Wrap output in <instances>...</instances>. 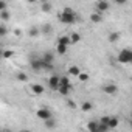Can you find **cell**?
<instances>
[{
	"instance_id": "7402d4cb",
	"label": "cell",
	"mask_w": 132,
	"mask_h": 132,
	"mask_svg": "<svg viewBox=\"0 0 132 132\" xmlns=\"http://www.w3.org/2000/svg\"><path fill=\"white\" fill-rule=\"evenodd\" d=\"M44 124H45L47 129H53V127H56V121H54V118H50V120L44 121Z\"/></svg>"
},
{
	"instance_id": "2e32d148",
	"label": "cell",
	"mask_w": 132,
	"mask_h": 132,
	"mask_svg": "<svg viewBox=\"0 0 132 132\" xmlns=\"http://www.w3.org/2000/svg\"><path fill=\"white\" fill-rule=\"evenodd\" d=\"M40 31H42V34L48 36V34H51V33H53V28H51V25H48V23H44V25L40 27Z\"/></svg>"
},
{
	"instance_id": "cb8c5ba5",
	"label": "cell",
	"mask_w": 132,
	"mask_h": 132,
	"mask_svg": "<svg viewBox=\"0 0 132 132\" xmlns=\"http://www.w3.org/2000/svg\"><path fill=\"white\" fill-rule=\"evenodd\" d=\"M118 39H120V33L115 31V33H110L109 34V42H117Z\"/></svg>"
},
{
	"instance_id": "1f68e13d",
	"label": "cell",
	"mask_w": 132,
	"mask_h": 132,
	"mask_svg": "<svg viewBox=\"0 0 132 132\" xmlns=\"http://www.w3.org/2000/svg\"><path fill=\"white\" fill-rule=\"evenodd\" d=\"M14 34H16V36H20V34H22V31H20V30H14Z\"/></svg>"
},
{
	"instance_id": "8992f818",
	"label": "cell",
	"mask_w": 132,
	"mask_h": 132,
	"mask_svg": "<svg viewBox=\"0 0 132 132\" xmlns=\"http://www.w3.org/2000/svg\"><path fill=\"white\" fill-rule=\"evenodd\" d=\"M48 87L51 89V90H59V87H61V76H57V75H51L50 78H48Z\"/></svg>"
},
{
	"instance_id": "603a6c76",
	"label": "cell",
	"mask_w": 132,
	"mask_h": 132,
	"mask_svg": "<svg viewBox=\"0 0 132 132\" xmlns=\"http://www.w3.org/2000/svg\"><path fill=\"white\" fill-rule=\"evenodd\" d=\"M8 19H10V11L8 10H5V11L0 13V20H2V22H6Z\"/></svg>"
},
{
	"instance_id": "ac0fdd59",
	"label": "cell",
	"mask_w": 132,
	"mask_h": 132,
	"mask_svg": "<svg viewBox=\"0 0 132 132\" xmlns=\"http://www.w3.org/2000/svg\"><path fill=\"white\" fill-rule=\"evenodd\" d=\"M118 124H120V120L117 117H110V120H109V129H115V127H118Z\"/></svg>"
},
{
	"instance_id": "3957f363",
	"label": "cell",
	"mask_w": 132,
	"mask_h": 132,
	"mask_svg": "<svg viewBox=\"0 0 132 132\" xmlns=\"http://www.w3.org/2000/svg\"><path fill=\"white\" fill-rule=\"evenodd\" d=\"M42 61L45 62V70H53V62H54V54L50 51H45L42 54Z\"/></svg>"
},
{
	"instance_id": "277c9868",
	"label": "cell",
	"mask_w": 132,
	"mask_h": 132,
	"mask_svg": "<svg viewBox=\"0 0 132 132\" xmlns=\"http://www.w3.org/2000/svg\"><path fill=\"white\" fill-rule=\"evenodd\" d=\"M36 117H37V118H40L42 121H47V120L53 118V113H51V110H50V109H47V107H40V109H37V110H36Z\"/></svg>"
},
{
	"instance_id": "52a82bcc",
	"label": "cell",
	"mask_w": 132,
	"mask_h": 132,
	"mask_svg": "<svg viewBox=\"0 0 132 132\" xmlns=\"http://www.w3.org/2000/svg\"><path fill=\"white\" fill-rule=\"evenodd\" d=\"M95 8H96V13L103 14V13H106V11L110 8V3H109V2H106V0H100V2H96Z\"/></svg>"
},
{
	"instance_id": "836d02e7",
	"label": "cell",
	"mask_w": 132,
	"mask_h": 132,
	"mask_svg": "<svg viewBox=\"0 0 132 132\" xmlns=\"http://www.w3.org/2000/svg\"><path fill=\"white\" fill-rule=\"evenodd\" d=\"M129 123H130V127H132V118H130V121H129Z\"/></svg>"
},
{
	"instance_id": "f1b7e54d",
	"label": "cell",
	"mask_w": 132,
	"mask_h": 132,
	"mask_svg": "<svg viewBox=\"0 0 132 132\" xmlns=\"http://www.w3.org/2000/svg\"><path fill=\"white\" fill-rule=\"evenodd\" d=\"M109 120H110V117H103V118H100V124L109 126Z\"/></svg>"
},
{
	"instance_id": "d6a6232c",
	"label": "cell",
	"mask_w": 132,
	"mask_h": 132,
	"mask_svg": "<svg viewBox=\"0 0 132 132\" xmlns=\"http://www.w3.org/2000/svg\"><path fill=\"white\" fill-rule=\"evenodd\" d=\"M20 132H31V130H30V129H22Z\"/></svg>"
},
{
	"instance_id": "6da1fadb",
	"label": "cell",
	"mask_w": 132,
	"mask_h": 132,
	"mask_svg": "<svg viewBox=\"0 0 132 132\" xmlns=\"http://www.w3.org/2000/svg\"><path fill=\"white\" fill-rule=\"evenodd\" d=\"M57 19H59L62 23H65V25H72V23H75V22L78 20V16H76L75 10H72V8H64V10L59 13Z\"/></svg>"
},
{
	"instance_id": "9c48e42d",
	"label": "cell",
	"mask_w": 132,
	"mask_h": 132,
	"mask_svg": "<svg viewBox=\"0 0 132 132\" xmlns=\"http://www.w3.org/2000/svg\"><path fill=\"white\" fill-rule=\"evenodd\" d=\"M40 33H42V31H40V28H39L37 25H33V27L28 30V36H30V37H33V39H34V37H37Z\"/></svg>"
},
{
	"instance_id": "ba28073f",
	"label": "cell",
	"mask_w": 132,
	"mask_h": 132,
	"mask_svg": "<svg viewBox=\"0 0 132 132\" xmlns=\"http://www.w3.org/2000/svg\"><path fill=\"white\" fill-rule=\"evenodd\" d=\"M103 92L107 93V95H117L118 93V87H117V84H106L103 87Z\"/></svg>"
},
{
	"instance_id": "8fae6325",
	"label": "cell",
	"mask_w": 132,
	"mask_h": 132,
	"mask_svg": "<svg viewBox=\"0 0 132 132\" xmlns=\"http://www.w3.org/2000/svg\"><path fill=\"white\" fill-rule=\"evenodd\" d=\"M87 129L89 132H100V121H89Z\"/></svg>"
},
{
	"instance_id": "d4e9b609",
	"label": "cell",
	"mask_w": 132,
	"mask_h": 132,
	"mask_svg": "<svg viewBox=\"0 0 132 132\" xmlns=\"http://www.w3.org/2000/svg\"><path fill=\"white\" fill-rule=\"evenodd\" d=\"M14 56V51L13 50H5L3 53H2V57L3 59H10V57H13Z\"/></svg>"
},
{
	"instance_id": "30bf717a",
	"label": "cell",
	"mask_w": 132,
	"mask_h": 132,
	"mask_svg": "<svg viewBox=\"0 0 132 132\" xmlns=\"http://www.w3.org/2000/svg\"><path fill=\"white\" fill-rule=\"evenodd\" d=\"M44 90H45V87H44L42 84H31V92H33L34 95H42Z\"/></svg>"
},
{
	"instance_id": "ffe728a7",
	"label": "cell",
	"mask_w": 132,
	"mask_h": 132,
	"mask_svg": "<svg viewBox=\"0 0 132 132\" xmlns=\"http://www.w3.org/2000/svg\"><path fill=\"white\" fill-rule=\"evenodd\" d=\"M70 40H72V44H78L81 40V34L79 33H72L70 34Z\"/></svg>"
},
{
	"instance_id": "4316f807",
	"label": "cell",
	"mask_w": 132,
	"mask_h": 132,
	"mask_svg": "<svg viewBox=\"0 0 132 132\" xmlns=\"http://www.w3.org/2000/svg\"><path fill=\"white\" fill-rule=\"evenodd\" d=\"M17 79L22 81V82H27V81H28V76H27L23 72H20V73H17Z\"/></svg>"
},
{
	"instance_id": "5b68a950",
	"label": "cell",
	"mask_w": 132,
	"mask_h": 132,
	"mask_svg": "<svg viewBox=\"0 0 132 132\" xmlns=\"http://www.w3.org/2000/svg\"><path fill=\"white\" fill-rule=\"evenodd\" d=\"M30 65H31V69L34 70V72H40V70H45V62L42 61V57H34V59H31L30 61Z\"/></svg>"
},
{
	"instance_id": "d6986e66",
	"label": "cell",
	"mask_w": 132,
	"mask_h": 132,
	"mask_svg": "<svg viewBox=\"0 0 132 132\" xmlns=\"http://www.w3.org/2000/svg\"><path fill=\"white\" fill-rule=\"evenodd\" d=\"M67 45H62V44H57L56 45V53L57 54H65V53H67Z\"/></svg>"
},
{
	"instance_id": "484cf974",
	"label": "cell",
	"mask_w": 132,
	"mask_h": 132,
	"mask_svg": "<svg viewBox=\"0 0 132 132\" xmlns=\"http://www.w3.org/2000/svg\"><path fill=\"white\" fill-rule=\"evenodd\" d=\"M70 90H72V89H67V87H59V90H57V92H59L62 96H67V95L70 93Z\"/></svg>"
},
{
	"instance_id": "5bb4252c",
	"label": "cell",
	"mask_w": 132,
	"mask_h": 132,
	"mask_svg": "<svg viewBox=\"0 0 132 132\" xmlns=\"http://www.w3.org/2000/svg\"><path fill=\"white\" fill-rule=\"evenodd\" d=\"M61 87H67V89H73L69 76H61Z\"/></svg>"
},
{
	"instance_id": "4dcf8cb0",
	"label": "cell",
	"mask_w": 132,
	"mask_h": 132,
	"mask_svg": "<svg viewBox=\"0 0 132 132\" xmlns=\"http://www.w3.org/2000/svg\"><path fill=\"white\" fill-rule=\"evenodd\" d=\"M67 104H69V107H70V109H76V103H75V101L67 100Z\"/></svg>"
},
{
	"instance_id": "83f0119b",
	"label": "cell",
	"mask_w": 132,
	"mask_h": 132,
	"mask_svg": "<svg viewBox=\"0 0 132 132\" xmlns=\"http://www.w3.org/2000/svg\"><path fill=\"white\" fill-rule=\"evenodd\" d=\"M78 79H79L81 82H86V81H89V75H87L86 72H81V75L78 76Z\"/></svg>"
},
{
	"instance_id": "7a4b0ae2",
	"label": "cell",
	"mask_w": 132,
	"mask_h": 132,
	"mask_svg": "<svg viewBox=\"0 0 132 132\" xmlns=\"http://www.w3.org/2000/svg\"><path fill=\"white\" fill-rule=\"evenodd\" d=\"M118 62L121 64H132V50L130 48H123L118 53Z\"/></svg>"
},
{
	"instance_id": "7c38bea8",
	"label": "cell",
	"mask_w": 132,
	"mask_h": 132,
	"mask_svg": "<svg viewBox=\"0 0 132 132\" xmlns=\"http://www.w3.org/2000/svg\"><path fill=\"white\" fill-rule=\"evenodd\" d=\"M67 73H69L70 76H76V78H78V76L81 75V69L78 67V65H70V67H69V72H67Z\"/></svg>"
},
{
	"instance_id": "44dd1931",
	"label": "cell",
	"mask_w": 132,
	"mask_h": 132,
	"mask_svg": "<svg viewBox=\"0 0 132 132\" xmlns=\"http://www.w3.org/2000/svg\"><path fill=\"white\" fill-rule=\"evenodd\" d=\"M81 110H82V112H89V110H92V103H90V101H84V103L81 104Z\"/></svg>"
},
{
	"instance_id": "f546056e",
	"label": "cell",
	"mask_w": 132,
	"mask_h": 132,
	"mask_svg": "<svg viewBox=\"0 0 132 132\" xmlns=\"http://www.w3.org/2000/svg\"><path fill=\"white\" fill-rule=\"evenodd\" d=\"M5 34H6V27L5 25H0V36L5 37Z\"/></svg>"
},
{
	"instance_id": "9a60e30c",
	"label": "cell",
	"mask_w": 132,
	"mask_h": 132,
	"mask_svg": "<svg viewBox=\"0 0 132 132\" xmlns=\"http://www.w3.org/2000/svg\"><path fill=\"white\" fill-rule=\"evenodd\" d=\"M57 44H62V45H70L72 44V40H70V36H59L57 37Z\"/></svg>"
},
{
	"instance_id": "4fadbf2b",
	"label": "cell",
	"mask_w": 132,
	"mask_h": 132,
	"mask_svg": "<svg viewBox=\"0 0 132 132\" xmlns=\"http://www.w3.org/2000/svg\"><path fill=\"white\" fill-rule=\"evenodd\" d=\"M101 20H103V14H100V13H96V11L90 14V22H92V23H100Z\"/></svg>"
},
{
	"instance_id": "e0dca14e",
	"label": "cell",
	"mask_w": 132,
	"mask_h": 132,
	"mask_svg": "<svg viewBox=\"0 0 132 132\" xmlns=\"http://www.w3.org/2000/svg\"><path fill=\"white\" fill-rule=\"evenodd\" d=\"M40 8H42V11H44V13H51L53 5H51L50 2H42V3H40Z\"/></svg>"
}]
</instances>
